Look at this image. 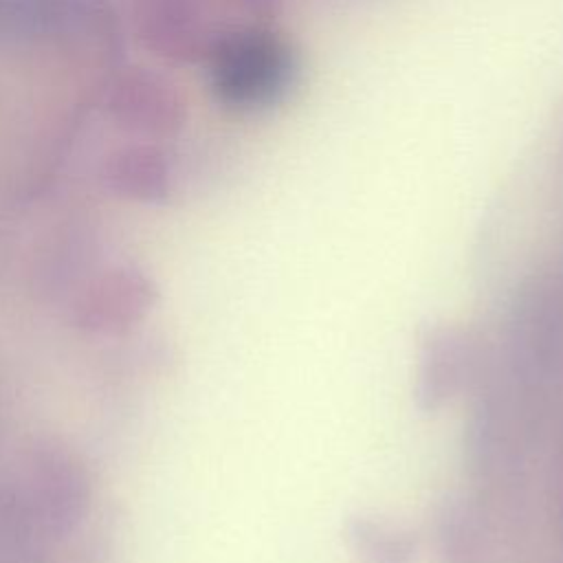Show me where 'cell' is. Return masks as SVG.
Listing matches in <instances>:
<instances>
[{"instance_id": "obj_1", "label": "cell", "mask_w": 563, "mask_h": 563, "mask_svg": "<svg viewBox=\"0 0 563 563\" xmlns=\"http://www.w3.org/2000/svg\"><path fill=\"white\" fill-rule=\"evenodd\" d=\"M297 73L286 40L262 29L231 33L213 53V86L238 108H262L279 101Z\"/></svg>"}, {"instance_id": "obj_2", "label": "cell", "mask_w": 563, "mask_h": 563, "mask_svg": "<svg viewBox=\"0 0 563 563\" xmlns=\"http://www.w3.org/2000/svg\"><path fill=\"white\" fill-rule=\"evenodd\" d=\"M24 488L33 512L53 532L73 528L88 501V479L81 464L73 453L53 444L31 453Z\"/></svg>"}, {"instance_id": "obj_3", "label": "cell", "mask_w": 563, "mask_h": 563, "mask_svg": "<svg viewBox=\"0 0 563 563\" xmlns=\"http://www.w3.org/2000/svg\"><path fill=\"white\" fill-rule=\"evenodd\" d=\"M156 290L136 268H114L90 282L73 308V323L90 334H121L154 306Z\"/></svg>"}, {"instance_id": "obj_4", "label": "cell", "mask_w": 563, "mask_h": 563, "mask_svg": "<svg viewBox=\"0 0 563 563\" xmlns=\"http://www.w3.org/2000/svg\"><path fill=\"white\" fill-rule=\"evenodd\" d=\"M356 543V554L363 563H407L409 543L398 532L363 521L352 534Z\"/></svg>"}]
</instances>
